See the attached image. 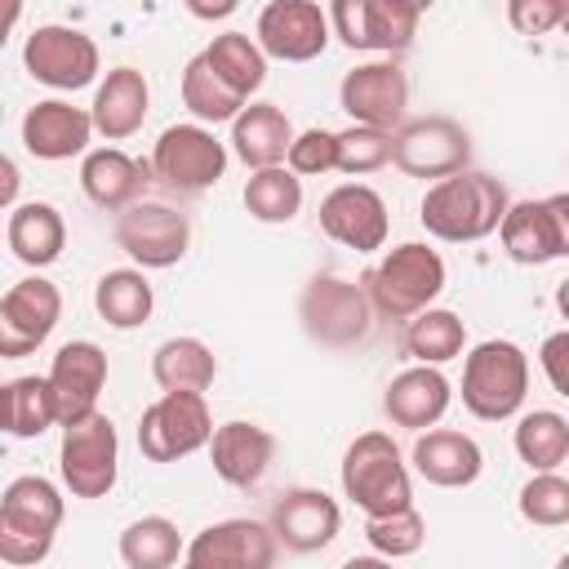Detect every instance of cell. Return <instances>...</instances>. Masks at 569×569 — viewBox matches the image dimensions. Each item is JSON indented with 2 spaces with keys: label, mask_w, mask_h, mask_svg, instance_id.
Instances as JSON below:
<instances>
[{
  "label": "cell",
  "mask_w": 569,
  "mask_h": 569,
  "mask_svg": "<svg viewBox=\"0 0 569 569\" xmlns=\"http://www.w3.org/2000/svg\"><path fill=\"white\" fill-rule=\"evenodd\" d=\"M511 200H507V187L489 173H453V178H440L427 187L422 204H418V218L427 227V236L436 240H449V244H471V240H485L502 227Z\"/></svg>",
  "instance_id": "1"
},
{
  "label": "cell",
  "mask_w": 569,
  "mask_h": 569,
  "mask_svg": "<svg viewBox=\"0 0 569 569\" xmlns=\"http://www.w3.org/2000/svg\"><path fill=\"white\" fill-rule=\"evenodd\" d=\"M365 289H369L373 316H382V320H413V316L431 311V302L440 298V289H445V258L431 244H422V240L396 244L365 276Z\"/></svg>",
  "instance_id": "2"
},
{
  "label": "cell",
  "mask_w": 569,
  "mask_h": 569,
  "mask_svg": "<svg viewBox=\"0 0 569 569\" xmlns=\"http://www.w3.org/2000/svg\"><path fill=\"white\" fill-rule=\"evenodd\" d=\"M342 493L365 516H396L413 507V480L409 462L400 458L396 440L387 431H365L342 453Z\"/></svg>",
  "instance_id": "3"
},
{
  "label": "cell",
  "mask_w": 569,
  "mask_h": 569,
  "mask_svg": "<svg viewBox=\"0 0 569 569\" xmlns=\"http://www.w3.org/2000/svg\"><path fill=\"white\" fill-rule=\"evenodd\" d=\"M62 525V493L44 476H18L0 493V560L40 565Z\"/></svg>",
  "instance_id": "4"
},
{
  "label": "cell",
  "mask_w": 569,
  "mask_h": 569,
  "mask_svg": "<svg viewBox=\"0 0 569 569\" xmlns=\"http://www.w3.org/2000/svg\"><path fill=\"white\" fill-rule=\"evenodd\" d=\"M529 391V356L507 342V338H489L476 342L462 360V405L480 418V422H502L511 413H520Z\"/></svg>",
  "instance_id": "5"
},
{
  "label": "cell",
  "mask_w": 569,
  "mask_h": 569,
  "mask_svg": "<svg viewBox=\"0 0 569 569\" xmlns=\"http://www.w3.org/2000/svg\"><path fill=\"white\" fill-rule=\"evenodd\" d=\"M298 316H302L307 338L320 347H333V351L365 342L373 329L369 289L347 276H316L298 298Z\"/></svg>",
  "instance_id": "6"
},
{
  "label": "cell",
  "mask_w": 569,
  "mask_h": 569,
  "mask_svg": "<svg viewBox=\"0 0 569 569\" xmlns=\"http://www.w3.org/2000/svg\"><path fill=\"white\" fill-rule=\"evenodd\" d=\"M213 413L200 391H164L138 418V449L151 462H178L213 440Z\"/></svg>",
  "instance_id": "7"
},
{
  "label": "cell",
  "mask_w": 569,
  "mask_h": 569,
  "mask_svg": "<svg viewBox=\"0 0 569 569\" xmlns=\"http://www.w3.org/2000/svg\"><path fill=\"white\" fill-rule=\"evenodd\" d=\"M62 485L76 498H107L120 476V436L107 413H89L84 422L62 427V449H58Z\"/></svg>",
  "instance_id": "8"
},
{
  "label": "cell",
  "mask_w": 569,
  "mask_h": 569,
  "mask_svg": "<svg viewBox=\"0 0 569 569\" xmlns=\"http://www.w3.org/2000/svg\"><path fill=\"white\" fill-rule=\"evenodd\" d=\"M422 4L413 0H333L329 27L347 49L373 53H405L413 44Z\"/></svg>",
  "instance_id": "9"
},
{
  "label": "cell",
  "mask_w": 569,
  "mask_h": 569,
  "mask_svg": "<svg viewBox=\"0 0 569 569\" xmlns=\"http://www.w3.org/2000/svg\"><path fill=\"white\" fill-rule=\"evenodd\" d=\"M471 160V138L458 120L449 116H422V120H405L396 129V156L391 164L409 178H453L467 173Z\"/></svg>",
  "instance_id": "10"
},
{
  "label": "cell",
  "mask_w": 569,
  "mask_h": 569,
  "mask_svg": "<svg viewBox=\"0 0 569 569\" xmlns=\"http://www.w3.org/2000/svg\"><path fill=\"white\" fill-rule=\"evenodd\" d=\"M116 244L142 267V271H160L182 262L187 244H191V222L187 213H178L173 204L160 200H138L133 209H124L116 218Z\"/></svg>",
  "instance_id": "11"
},
{
  "label": "cell",
  "mask_w": 569,
  "mask_h": 569,
  "mask_svg": "<svg viewBox=\"0 0 569 569\" xmlns=\"http://www.w3.org/2000/svg\"><path fill=\"white\" fill-rule=\"evenodd\" d=\"M22 67L31 71V80L49 84V89H84L98 76V44L62 22H44L27 36L22 44Z\"/></svg>",
  "instance_id": "12"
},
{
  "label": "cell",
  "mask_w": 569,
  "mask_h": 569,
  "mask_svg": "<svg viewBox=\"0 0 569 569\" xmlns=\"http://www.w3.org/2000/svg\"><path fill=\"white\" fill-rule=\"evenodd\" d=\"M151 173L178 191H204L227 173V147L204 124H169L151 147Z\"/></svg>",
  "instance_id": "13"
},
{
  "label": "cell",
  "mask_w": 569,
  "mask_h": 569,
  "mask_svg": "<svg viewBox=\"0 0 569 569\" xmlns=\"http://www.w3.org/2000/svg\"><path fill=\"white\" fill-rule=\"evenodd\" d=\"M338 102H342V111L351 116V124L396 133V129L405 124L409 80H405V71H400L391 58H382V62H360V67H351V71L342 76Z\"/></svg>",
  "instance_id": "14"
},
{
  "label": "cell",
  "mask_w": 569,
  "mask_h": 569,
  "mask_svg": "<svg viewBox=\"0 0 569 569\" xmlns=\"http://www.w3.org/2000/svg\"><path fill=\"white\" fill-rule=\"evenodd\" d=\"M58 316H62V293L53 280L27 276V280L9 284L0 298V356L18 360V356L44 347Z\"/></svg>",
  "instance_id": "15"
},
{
  "label": "cell",
  "mask_w": 569,
  "mask_h": 569,
  "mask_svg": "<svg viewBox=\"0 0 569 569\" xmlns=\"http://www.w3.org/2000/svg\"><path fill=\"white\" fill-rule=\"evenodd\" d=\"M333 27H329V9H320L316 0H271L258 13V49L267 58L280 62H311L325 53Z\"/></svg>",
  "instance_id": "16"
},
{
  "label": "cell",
  "mask_w": 569,
  "mask_h": 569,
  "mask_svg": "<svg viewBox=\"0 0 569 569\" xmlns=\"http://www.w3.org/2000/svg\"><path fill=\"white\" fill-rule=\"evenodd\" d=\"M276 533L262 520H218L187 542L182 569H271Z\"/></svg>",
  "instance_id": "17"
},
{
  "label": "cell",
  "mask_w": 569,
  "mask_h": 569,
  "mask_svg": "<svg viewBox=\"0 0 569 569\" xmlns=\"http://www.w3.org/2000/svg\"><path fill=\"white\" fill-rule=\"evenodd\" d=\"M44 378H49L53 400H58V427L84 422L89 413H98V396L107 387V351L89 338L62 342Z\"/></svg>",
  "instance_id": "18"
},
{
  "label": "cell",
  "mask_w": 569,
  "mask_h": 569,
  "mask_svg": "<svg viewBox=\"0 0 569 569\" xmlns=\"http://www.w3.org/2000/svg\"><path fill=\"white\" fill-rule=\"evenodd\" d=\"M320 231L356 253H373L387 244V204L365 182H342L320 200Z\"/></svg>",
  "instance_id": "19"
},
{
  "label": "cell",
  "mask_w": 569,
  "mask_h": 569,
  "mask_svg": "<svg viewBox=\"0 0 569 569\" xmlns=\"http://www.w3.org/2000/svg\"><path fill=\"white\" fill-rule=\"evenodd\" d=\"M342 529V507L325 493V489H289L276 507H271V533L280 547L307 556L320 551L338 538Z\"/></svg>",
  "instance_id": "20"
},
{
  "label": "cell",
  "mask_w": 569,
  "mask_h": 569,
  "mask_svg": "<svg viewBox=\"0 0 569 569\" xmlns=\"http://www.w3.org/2000/svg\"><path fill=\"white\" fill-rule=\"evenodd\" d=\"M93 133V116L62 98H44L22 116V147L36 160H71L89 147Z\"/></svg>",
  "instance_id": "21"
},
{
  "label": "cell",
  "mask_w": 569,
  "mask_h": 569,
  "mask_svg": "<svg viewBox=\"0 0 569 569\" xmlns=\"http://www.w3.org/2000/svg\"><path fill=\"white\" fill-rule=\"evenodd\" d=\"M413 471L427 480V485H440V489H467L480 480L485 471V453L480 445L467 436V431H453V427H431L413 440Z\"/></svg>",
  "instance_id": "22"
},
{
  "label": "cell",
  "mask_w": 569,
  "mask_h": 569,
  "mask_svg": "<svg viewBox=\"0 0 569 569\" xmlns=\"http://www.w3.org/2000/svg\"><path fill=\"white\" fill-rule=\"evenodd\" d=\"M453 400V387L440 369L431 365H413L405 373H396L382 391V413L396 422V427H409V431H431L445 409Z\"/></svg>",
  "instance_id": "23"
},
{
  "label": "cell",
  "mask_w": 569,
  "mask_h": 569,
  "mask_svg": "<svg viewBox=\"0 0 569 569\" xmlns=\"http://www.w3.org/2000/svg\"><path fill=\"white\" fill-rule=\"evenodd\" d=\"M271 453H276L271 431L258 427V422H244V418L222 422V427L213 431V440H209L213 471H218V480H227L231 489L258 485V480L267 476V467H271Z\"/></svg>",
  "instance_id": "24"
},
{
  "label": "cell",
  "mask_w": 569,
  "mask_h": 569,
  "mask_svg": "<svg viewBox=\"0 0 569 569\" xmlns=\"http://www.w3.org/2000/svg\"><path fill=\"white\" fill-rule=\"evenodd\" d=\"M151 164L124 156L120 147H98L80 164V187L98 209H133L142 200V187L151 182Z\"/></svg>",
  "instance_id": "25"
},
{
  "label": "cell",
  "mask_w": 569,
  "mask_h": 569,
  "mask_svg": "<svg viewBox=\"0 0 569 569\" xmlns=\"http://www.w3.org/2000/svg\"><path fill=\"white\" fill-rule=\"evenodd\" d=\"M147 102H151V89H147V76L138 67H111L107 80L98 84L93 93V129L107 138V142H120V138H133L147 120Z\"/></svg>",
  "instance_id": "26"
},
{
  "label": "cell",
  "mask_w": 569,
  "mask_h": 569,
  "mask_svg": "<svg viewBox=\"0 0 569 569\" xmlns=\"http://www.w3.org/2000/svg\"><path fill=\"white\" fill-rule=\"evenodd\" d=\"M293 124L276 102H249L231 120V151L258 173V169H280L293 147Z\"/></svg>",
  "instance_id": "27"
},
{
  "label": "cell",
  "mask_w": 569,
  "mask_h": 569,
  "mask_svg": "<svg viewBox=\"0 0 569 569\" xmlns=\"http://www.w3.org/2000/svg\"><path fill=\"white\" fill-rule=\"evenodd\" d=\"M4 240H9V249H13L18 262H27V267H49V262H58L62 249H67V222H62L58 204H49V200H27V204L9 209Z\"/></svg>",
  "instance_id": "28"
},
{
  "label": "cell",
  "mask_w": 569,
  "mask_h": 569,
  "mask_svg": "<svg viewBox=\"0 0 569 569\" xmlns=\"http://www.w3.org/2000/svg\"><path fill=\"white\" fill-rule=\"evenodd\" d=\"M498 236H502L507 258L520 262V267H542V262L560 258V236H556L547 200H516L507 209Z\"/></svg>",
  "instance_id": "29"
},
{
  "label": "cell",
  "mask_w": 569,
  "mask_h": 569,
  "mask_svg": "<svg viewBox=\"0 0 569 569\" xmlns=\"http://www.w3.org/2000/svg\"><path fill=\"white\" fill-rule=\"evenodd\" d=\"M151 378L160 391H209L218 378V360L200 338H164L151 356Z\"/></svg>",
  "instance_id": "30"
},
{
  "label": "cell",
  "mask_w": 569,
  "mask_h": 569,
  "mask_svg": "<svg viewBox=\"0 0 569 569\" xmlns=\"http://www.w3.org/2000/svg\"><path fill=\"white\" fill-rule=\"evenodd\" d=\"M93 307L98 316L111 325V329H138L147 325L151 307H156V293L147 284V276L138 267H120V271H107L93 289Z\"/></svg>",
  "instance_id": "31"
},
{
  "label": "cell",
  "mask_w": 569,
  "mask_h": 569,
  "mask_svg": "<svg viewBox=\"0 0 569 569\" xmlns=\"http://www.w3.org/2000/svg\"><path fill=\"white\" fill-rule=\"evenodd\" d=\"M182 107H187L200 124H218V120H236V116L249 107V98H240V93L204 62V53H196V58L182 67Z\"/></svg>",
  "instance_id": "32"
},
{
  "label": "cell",
  "mask_w": 569,
  "mask_h": 569,
  "mask_svg": "<svg viewBox=\"0 0 569 569\" xmlns=\"http://www.w3.org/2000/svg\"><path fill=\"white\" fill-rule=\"evenodd\" d=\"M200 53H204V62H209L240 98L258 93L262 80H267V53H262L258 40H249L244 31H222V36H213Z\"/></svg>",
  "instance_id": "33"
},
{
  "label": "cell",
  "mask_w": 569,
  "mask_h": 569,
  "mask_svg": "<svg viewBox=\"0 0 569 569\" xmlns=\"http://www.w3.org/2000/svg\"><path fill=\"white\" fill-rule=\"evenodd\" d=\"M58 422V400L49 378L40 373H22L13 382H4V431L18 440H31L40 431H49Z\"/></svg>",
  "instance_id": "34"
},
{
  "label": "cell",
  "mask_w": 569,
  "mask_h": 569,
  "mask_svg": "<svg viewBox=\"0 0 569 569\" xmlns=\"http://www.w3.org/2000/svg\"><path fill=\"white\" fill-rule=\"evenodd\" d=\"M178 556H187V547L169 516H142L120 533V560L129 569H173Z\"/></svg>",
  "instance_id": "35"
},
{
  "label": "cell",
  "mask_w": 569,
  "mask_h": 569,
  "mask_svg": "<svg viewBox=\"0 0 569 569\" xmlns=\"http://www.w3.org/2000/svg\"><path fill=\"white\" fill-rule=\"evenodd\" d=\"M520 462L538 476V471H556L565 458H569V422L556 413V409H533L516 422V436H511Z\"/></svg>",
  "instance_id": "36"
},
{
  "label": "cell",
  "mask_w": 569,
  "mask_h": 569,
  "mask_svg": "<svg viewBox=\"0 0 569 569\" xmlns=\"http://www.w3.org/2000/svg\"><path fill=\"white\" fill-rule=\"evenodd\" d=\"M462 347H467V325L445 307H431V311L413 316L409 329H405V351L418 365H431V369L462 356Z\"/></svg>",
  "instance_id": "37"
},
{
  "label": "cell",
  "mask_w": 569,
  "mask_h": 569,
  "mask_svg": "<svg viewBox=\"0 0 569 569\" xmlns=\"http://www.w3.org/2000/svg\"><path fill=\"white\" fill-rule=\"evenodd\" d=\"M244 209L258 222H293L302 209V178L293 169H258L244 182Z\"/></svg>",
  "instance_id": "38"
},
{
  "label": "cell",
  "mask_w": 569,
  "mask_h": 569,
  "mask_svg": "<svg viewBox=\"0 0 569 569\" xmlns=\"http://www.w3.org/2000/svg\"><path fill=\"white\" fill-rule=\"evenodd\" d=\"M365 538H369L373 556L400 560V556L422 551V542H427V520H422L418 507H405V511H396V516H365Z\"/></svg>",
  "instance_id": "39"
},
{
  "label": "cell",
  "mask_w": 569,
  "mask_h": 569,
  "mask_svg": "<svg viewBox=\"0 0 569 569\" xmlns=\"http://www.w3.org/2000/svg\"><path fill=\"white\" fill-rule=\"evenodd\" d=\"M520 516L529 525H542V529H556V525H569V480L556 476V471H538L520 485V498H516Z\"/></svg>",
  "instance_id": "40"
},
{
  "label": "cell",
  "mask_w": 569,
  "mask_h": 569,
  "mask_svg": "<svg viewBox=\"0 0 569 569\" xmlns=\"http://www.w3.org/2000/svg\"><path fill=\"white\" fill-rule=\"evenodd\" d=\"M391 156H396V133L365 129V124H351L338 133V169L351 178L378 173L382 164H391Z\"/></svg>",
  "instance_id": "41"
},
{
  "label": "cell",
  "mask_w": 569,
  "mask_h": 569,
  "mask_svg": "<svg viewBox=\"0 0 569 569\" xmlns=\"http://www.w3.org/2000/svg\"><path fill=\"white\" fill-rule=\"evenodd\" d=\"M298 178H320L329 169H338V133L329 129H302L289 147V160H284Z\"/></svg>",
  "instance_id": "42"
},
{
  "label": "cell",
  "mask_w": 569,
  "mask_h": 569,
  "mask_svg": "<svg viewBox=\"0 0 569 569\" xmlns=\"http://www.w3.org/2000/svg\"><path fill=\"white\" fill-rule=\"evenodd\" d=\"M507 18L520 36H547V31L565 27V0H511Z\"/></svg>",
  "instance_id": "43"
},
{
  "label": "cell",
  "mask_w": 569,
  "mask_h": 569,
  "mask_svg": "<svg viewBox=\"0 0 569 569\" xmlns=\"http://www.w3.org/2000/svg\"><path fill=\"white\" fill-rule=\"evenodd\" d=\"M538 365H542L551 391L569 400V329H556V333L542 338V347H538Z\"/></svg>",
  "instance_id": "44"
},
{
  "label": "cell",
  "mask_w": 569,
  "mask_h": 569,
  "mask_svg": "<svg viewBox=\"0 0 569 569\" xmlns=\"http://www.w3.org/2000/svg\"><path fill=\"white\" fill-rule=\"evenodd\" d=\"M547 209H551V222H556V236H560V258H569V191L547 196Z\"/></svg>",
  "instance_id": "45"
},
{
  "label": "cell",
  "mask_w": 569,
  "mask_h": 569,
  "mask_svg": "<svg viewBox=\"0 0 569 569\" xmlns=\"http://www.w3.org/2000/svg\"><path fill=\"white\" fill-rule=\"evenodd\" d=\"M13 196H18V164H13V160H4V187H0V200H4L9 209H18V204H13Z\"/></svg>",
  "instance_id": "46"
},
{
  "label": "cell",
  "mask_w": 569,
  "mask_h": 569,
  "mask_svg": "<svg viewBox=\"0 0 569 569\" xmlns=\"http://www.w3.org/2000/svg\"><path fill=\"white\" fill-rule=\"evenodd\" d=\"M342 569H391V560H382V556H351V560H342Z\"/></svg>",
  "instance_id": "47"
},
{
  "label": "cell",
  "mask_w": 569,
  "mask_h": 569,
  "mask_svg": "<svg viewBox=\"0 0 569 569\" xmlns=\"http://www.w3.org/2000/svg\"><path fill=\"white\" fill-rule=\"evenodd\" d=\"M191 13H196V18H227V13H236V4H231V0H227V4H213V9H209V4H191Z\"/></svg>",
  "instance_id": "48"
},
{
  "label": "cell",
  "mask_w": 569,
  "mask_h": 569,
  "mask_svg": "<svg viewBox=\"0 0 569 569\" xmlns=\"http://www.w3.org/2000/svg\"><path fill=\"white\" fill-rule=\"evenodd\" d=\"M556 311L569 320V280H560V284H556Z\"/></svg>",
  "instance_id": "49"
},
{
  "label": "cell",
  "mask_w": 569,
  "mask_h": 569,
  "mask_svg": "<svg viewBox=\"0 0 569 569\" xmlns=\"http://www.w3.org/2000/svg\"><path fill=\"white\" fill-rule=\"evenodd\" d=\"M556 569H569V551H565V556H560V560H556Z\"/></svg>",
  "instance_id": "50"
}]
</instances>
